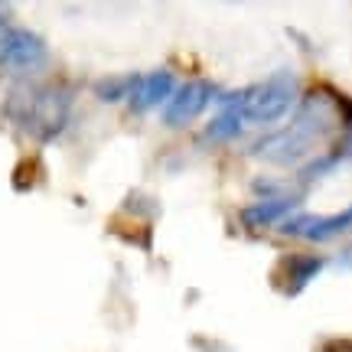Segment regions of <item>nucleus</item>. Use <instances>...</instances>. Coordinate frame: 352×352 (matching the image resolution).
<instances>
[{"label": "nucleus", "mask_w": 352, "mask_h": 352, "mask_svg": "<svg viewBox=\"0 0 352 352\" xmlns=\"http://www.w3.org/2000/svg\"><path fill=\"white\" fill-rule=\"evenodd\" d=\"M340 121L346 127H352V101L342 98L333 88H314V91L303 95L294 121L284 131L258 140L248 153L264 160V164L297 166L320 151V144L333 134V127Z\"/></svg>", "instance_id": "obj_1"}, {"label": "nucleus", "mask_w": 352, "mask_h": 352, "mask_svg": "<svg viewBox=\"0 0 352 352\" xmlns=\"http://www.w3.org/2000/svg\"><path fill=\"white\" fill-rule=\"evenodd\" d=\"M3 114L39 144H50L69 124L72 91L65 85H20L7 95Z\"/></svg>", "instance_id": "obj_2"}, {"label": "nucleus", "mask_w": 352, "mask_h": 352, "mask_svg": "<svg viewBox=\"0 0 352 352\" xmlns=\"http://www.w3.org/2000/svg\"><path fill=\"white\" fill-rule=\"evenodd\" d=\"M300 98V82L294 72L280 69L274 76H267L264 82L252 88H241V104H239V114L245 124H277L284 121L294 104Z\"/></svg>", "instance_id": "obj_3"}, {"label": "nucleus", "mask_w": 352, "mask_h": 352, "mask_svg": "<svg viewBox=\"0 0 352 352\" xmlns=\"http://www.w3.org/2000/svg\"><path fill=\"white\" fill-rule=\"evenodd\" d=\"M50 59V46L46 39L23 30V26H13V33L7 36V43L0 46V69L10 72V76H26V72H36L43 69Z\"/></svg>", "instance_id": "obj_4"}, {"label": "nucleus", "mask_w": 352, "mask_h": 352, "mask_svg": "<svg viewBox=\"0 0 352 352\" xmlns=\"http://www.w3.org/2000/svg\"><path fill=\"white\" fill-rule=\"evenodd\" d=\"M280 235H287V239H303V241H333L352 232V206H346L342 212L336 215H290L284 219L280 226H277Z\"/></svg>", "instance_id": "obj_5"}, {"label": "nucleus", "mask_w": 352, "mask_h": 352, "mask_svg": "<svg viewBox=\"0 0 352 352\" xmlns=\"http://www.w3.org/2000/svg\"><path fill=\"white\" fill-rule=\"evenodd\" d=\"M219 98V88L209 82H186V85H176L173 98L166 101L164 108V124L166 127H183L192 118H199V111H206L209 101Z\"/></svg>", "instance_id": "obj_6"}, {"label": "nucleus", "mask_w": 352, "mask_h": 352, "mask_svg": "<svg viewBox=\"0 0 352 352\" xmlns=\"http://www.w3.org/2000/svg\"><path fill=\"white\" fill-rule=\"evenodd\" d=\"M327 267V258L323 254H287V258H280L274 267V280L284 287V297H297L310 280H314L320 271Z\"/></svg>", "instance_id": "obj_7"}, {"label": "nucleus", "mask_w": 352, "mask_h": 352, "mask_svg": "<svg viewBox=\"0 0 352 352\" xmlns=\"http://www.w3.org/2000/svg\"><path fill=\"white\" fill-rule=\"evenodd\" d=\"M176 91V78L170 69H153L147 76H140V85L134 91V98H131V111L138 114H147L153 108H160L164 101L173 98Z\"/></svg>", "instance_id": "obj_8"}, {"label": "nucleus", "mask_w": 352, "mask_h": 352, "mask_svg": "<svg viewBox=\"0 0 352 352\" xmlns=\"http://www.w3.org/2000/svg\"><path fill=\"white\" fill-rule=\"evenodd\" d=\"M300 206V196H274V199H258L252 206H245L239 212L241 226L245 228H267V226H280L284 219H290V212Z\"/></svg>", "instance_id": "obj_9"}, {"label": "nucleus", "mask_w": 352, "mask_h": 352, "mask_svg": "<svg viewBox=\"0 0 352 352\" xmlns=\"http://www.w3.org/2000/svg\"><path fill=\"white\" fill-rule=\"evenodd\" d=\"M138 85H140L138 72H127V76H104L95 82V95H98L101 101H108V104H114V101H131L134 91H138Z\"/></svg>", "instance_id": "obj_10"}, {"label": "nucleus", "mask_w": 352, "mask_h": 352, "mask_svg": "<svg viewBox=\"0 0 352 352\" xmlns=\"http://www.w3.org/2000/svg\"><path fill=\"white\" fill-rule=\"evenodd\" d=\"M241 131H245L241 114L232 111V108H222V111L206 124V140H209V144H228V140L241 138Z\"/></svg>", "instance_id": "obj_11"}, {"label": "nucleus", "mask_w": 352, "mask_h": 352, "mask_svg": "<svg viewBox=\"0 0 352 352\" xmlns=\"http://www.w3.org/2000/svg\"><path fill=\"white\" fill-rule=\"evenodd\" d=\"M13 33V26H10V16H7V10H0V46L7 43V36Z\"/></svg>", "instance_id": "obj_12"}]
</instances>
